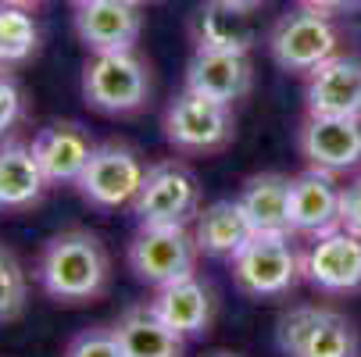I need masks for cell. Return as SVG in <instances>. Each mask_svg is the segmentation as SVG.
<instances>
[{
	"instance_id": "5bb4252c",
	"label": "cell",
	"mask_w": 361,
	"mask_h": 357,
	"mask_svg": "<svg viewBox=\"0 0 361 357\" xmlns=\"http://www.w3.org/2000/svg\"><path fill=\"white\" fill-rule=\"evenodd\" d=\"M75 32L93 54L108 50H136L143 32V15L133 0H93L86 8H75Z\"/></svg>"
},
{
	"instance_id": "2e32d148",
	"label": "cell",
	"mask_w": 361,
	"mask_h": 357,
	"mask_svg": "<svg viewBox=\"0 0 361 357\" xmlns=\"http://www.w3.org/2000/svg\"><path fill=\"white\" fill-rule=\"evenodd\" d=\"M307 115L361 118V58L336 54L307 75Z\"/></svg>"
},
{
	"instance_id": "7c38bea8",
	"label": "cell",
	"mask_w": 361,
	"mask_h": 357,
	"mask_svg": "<svg viewBox=\"0 0 361 357\" xmlns=\"http://www.w3.org/2000/svg\"><path fill=\"white\" fill-rule=\"evenodd\" d=\"M290 232L293 236H322L340 229V182L333 172L304 168L290 179Z\"/></svg>"
},
{
	"instance_id": "83f0119b",
	"label": "cell",
	"mask_w": 361,
	"mask_h": 357,
	"mask_svg": "<svg viewBox=\"0 0 361 357\" xmlns=\"http://www.w3.org/2000/svg\"><path fill=\"white\" fill-rule=\"evenodd\" d=\"M300 4L315 8V11H326V15H336V11H347L350 0H300Z\"/></svg>"
},
{
	"instance_id": "3957f363",
	"label": "cell",
	"mask_w": 361,
	"mask_h": 357,
	"mask_svg": "<svg viewBox=\"0 0 361 357\" xmlns=\"http://www.w3.org/2000/svg\"><path fill=\"white\" fill-rule=\"evenodd\" d=\"M150 68L136 50L93 54L82 68V96L100 115H136L150 100Z\"/></svg>"
},
{
	"instance_id": "f546056e",
	"label": "cell",
	"mask_w": 361,
	"mask_h": 357,
	"mask_svg": "<svg viewBox=\"0 0 361 357\" xmlns=\"http://www.w3.org/2000/svg\"><path fill=\"white\" fill-rule=\"evenodd\" d=\"M15 4H25V8H32V4H43V0H15Z\"/></svg>"
},
{
	"instance_id": "8fae6325",
	"label": "cell",
	"mask_w": 361,
	"mask_h": 357,
	"mask_svg": "<svg viewBox=\"0 0 361 357\" xmlns=\"http://www.w3.org/2000/svg\"><path fill=\"white\" fill-rule=\"evenodd\" d=\"M300 158L307 168H322L333 175L361 168V118L307 115L297 132Z\"/></svg>"
},
{
	"instance_id": "ffe728a7",
	"label": "cell",
	"mask_w": 361,
	"mask_h": 357,
	"mask_svg": "<svg viewBox=\"0 0 361 357\" xmlns=\"http://www.w3.org/2000/svg\"><path fill=\"white\" fill-rule=\"evenodd\" d=\"M254 11H240L226 0H208L193 15V43L197 50H229V54H250V46L257 43L254 29Z\"/></svg>"
},
{
	"instance_id": "8992f818",
	"label": "cell",
	"mask_w": 361,
	"mask_h": 357,
	"mask_svg": "<svg viewBox=\"0 0 361 357\" xmlns=\"http://www.w3.org/2000/svg\"><path fill=\"white\" fill-rule=\"evenodd\" d=\"M236 136L233 108L183 89L165 111V139L179 154H219Z\"/></svg>"
},
{
	"instance_id": "1f68e13d",
	"label": "cell",
	"mask_w": 361,
	"mask_h": 357,
	"mask_svg": "<svg viewBox=\"0 0 361 357\" xmlns=\"http://www.w3.org/2000/svg\"><path fill=\"white\" fill-rule=\"evenodd\" d=\"M72 4H75V8H86V4H93V0H72Z\"/></svg>"
},
{
	"instance_id": "5b68a950",
	"label": "cell",
	"mask_w": 361,
	"mask_h": 357,
	"mask_svg": "<svg viewBox=\"0 0 361 357\" xmlns=\"http://www.w3.org/2000/svg\"><path fill=\"white\" fill-rule=\"evenodd\" d=\"M269 54L290 75H312L319 65L340 54V29L333 25V15L300 4L272 25Z\"/></svg>"
},
{
	"instance_id": "4dcf8cb0",
	"label": "cell",
	"mask_w": 361,
	"mask_h": 357,
	"mask_svg": "<svg viewBox=\"0 0 361 357\" xmlns=\"http://www.w3.org/2000/svg\"><path fill=\"white\" fill-rule=\"evenodd\" d=\"M212 357H240V353H229V350H219V353H212Z\"/></svg>"
},
{
	"instance_id": "52a82bcc",
	"label": "cell",
	"mask_w": 361,
	"mask_h": 357,
	"mask_svg": "<svg viewBox=\"0 0 361 357\" xmlns=\"http://www.w3.org/2000/svg\"><path fill=\"white\" fill-rule=\"evenodd\" d=\"M197 239L186 225H140L129 239V268L147 286H169L197 272Z\"/></svg>"
},
{
	"instance_id": "277c9868",
	"label": "cell",
	"mask_w": 361,
	"mask_h": 357,
	"mask_svg": "<svg viewBox=\"0 0 361 357\" xmlns=\"http://www.w3.org/2000/svg\"><path fill=\"white\" fill-rule=\"evenodd\" d=\"M276 343L286 357H361L354 322L322 303H297L276 325Z\"/></svg>"
},
{
	"instance_id": "cb8c5ba5",
	"label": "cell",
	"mask_w": 361,
	"mask_h": 357,
	"mask_svg": "<svg viewBox=\"0 0 361 357\" xmlns=\"http://www.w3.org/2000/svg\"><path fill=\"white\" fill-rule=\"evenodd\" d=\"M25 303H29V275L15 258V250L0 243V322L22 318Z\"/></svg>"
},
{
	"instance_id": "f1b7e54d",
	"label": "cell",
	"mask_w": 361,
	"mask_h": 357,
	"mask_svg": "<svg viewBox=\"0 0 361 357\" xmlns=\"http://www.w3.org/2000/svg\"><path fill=\"white\" fill-rule=\"evenodd\" d=\"M226 4H233V8H240V11H257L265 0H226Z\"/></svg>"
},
{
	"instance_id": "ac0fdd59",
	"label": "cell",
	"mask_w": 361,
	"mask_h": 357,
	"mask_svg": "<svg viewBox=\"0 0 361 357\" xmlns=\"http://www.w3.org/2000/svg\"><path fill=\"white\" fill-rule=\"evenodd\" d=\"M111 329H115L126 357H183V350H186V336H179L154 311L150 300L126 308Z\"/></svg>"
},
{
	"instance_id": "7a4b0ae2",
	"label": "cell",
	"mask_w": 361,
	"mask_h": 357,
	"mask_svg": "<svg viewBox=\"0 0 361 357\" xmlns=\"http://www.w3.org/2000/svg\"><path fill=\"white\" fill-rule=\"evenodd\" d=\"M240 293L254 300H279L297 289L304 279L300 250L293 246V232H254L243 250L229 261Z\"/></svg>"
},
{
	"instance_id": "e0dca14e",
	"label": "cell",
	"mask_w": 361,
	"mask_h": 357,
	"mask_svg": "<svg viewBox=\"0 0 361 357\" xmlns=\"http://www.w3.org/2000/svg\"><path fill=\"white\" fill-rule=\"evenodd\" d=\"M150 303H154V311L186 339L208 336V329L215 322V293L197 275H186V279H176V282L161 286Z\"/></svg>"
},
{
	"instance_id": "44dd1931",
	"label": "cell",
	"mask_w": 361,
	"mask_h": 357,
	"mask_svg": "<svg viewBox=\"0 0 361 357\" xmlns=\"http://www.w3.org/2000/svg\"><path fill=\"white\" fill-rule=\"evenodd\" d=\"M250 236H254V229H250V222L240 208V200H215L208 208H200L197 218H193L197 250L208 253V258L233 261Z\"/></svg>"
},
{
	"instance_id": "30bf717a",
	"label": "cell",
	"mask_w": 361,
	"mask_h": 357,
	"mask_svg": "<svg viewBox=\"0 0 361 357\" xmlns=\"http://www.w3.org/2000/svg\"><path fill=\"white\" fill-rule=\"evenodd\" d=\"M304 282L329 296L361 293V236L347 229H333L322 236H312L300 250Z\"/></svg>"
},
{
	"instance_id": "d6a6232c",
	"label": "cell",
	"mask_w": 361,
	"mask_h": 357,
	"mask_svg": "<svg viewBox=\"0 0 361 357\" xmlns=\"http://www.w3.org/2000/svg\"><path fill=\"white\" fill-rule=\"evenodd\" d=\"M133 4H140V8H143V4H154V0H133Z\"/></svg>"
},
{
	"instance_id": "4fadbf2b",
	"label": "cell",
	"mask_w": 361,
	"mask_h": 357,
	"mask_svg": "<svg viewBox=\"0 0 361 357\" xmlns=\"http://www.w3.org/2000/svg\"><path fill=\"white\" fill-rule=\"evenodd\" d=\"M97 143L75 122H50L32 136V154L50 186H75L82 168L90 165Z\"/></svg>"
},
{
	"instance_id": "6da1fadb",
	"label": "cell",
	"mask_w": 361,
	"mask_h": 357,
	"mask_svg": "<svg viewBox=\"0 0 361 357\" xmlns=\"http://www.w3.org/2000/svg\"><path fill=\"white\" fill-rule=\"evenodd\" d=\"M36 282L54 303H93L108 293L111 253L97 232L65 229L43 243Z\"/></svg>"
},
{
	"instance_id": "9a60e30c",
	"label": "cell",
	"mask_w": 361,
	"mask_h": 357,
	"mask_svg": "<svg viewBox=\"0 0 361 357\" xmlns=\"http://www.w3.org/2000/svg\"><path fill=\"white\" fill-rule=\"evenodd\" d=\"M254 86V65L247 54H229V50H197L186 65V89L200 93L219 104H236Z\"/></svg>"
},
{
	"instance_id": "9c48e42d",
	"label": "cell",
	"mask_w": 361,
	"mask_h": 357,
	"mask_svg": "<svg viewBox=\"0 0 361 357\" xmlns=\"http://www.w3.org/2000/svg\"><path fill=\"white\" fill-rule=\"evenodd\" d=\"M143 175H147V165L140 161L136 150L129 143L111 139V143H100L93 150V158L82 168L75 189L82 193L86 203H93V208L115 211V208H126V203L136 200Z\"/></svg>"
},
{
	"instance_id": "7402d4cb",
	"label": "cell",
	"mask_w": 361,
	"mask_h": 357,
	"mask_svg": "<svg viewBox=\"0 0 361 357\" xmlns=\"http://www.w3.org/2000/svg\"><path fill=\"white\" fill-rule=\"evenodd\" d=\"M240 208L254 232H290V179L279 172L250 175L240 189Z\"/></svg>"
},
{
	"instance_id": "4316f807",
	"label": "cell",
	"mask_w": 361,
	"mask_h": 357,
	"mask_svg": "<svg viewBox=\"0 0 361 357\" xmlns=\"http://www.w3.org/2000/svg\"><path fill=\"white\" fill-rule=\"evenodd\" d=\"M340 229L361 236V175L340 186Z\"/></svg>"
},
{
	"instance_id": "ba28073f",
	"label": "cell",
	"mask_w": 361,
	"mask_h": 357,
	"mask_svg": "<svg viewBox=\"0 0 361 357\" xmlns=\"http://www.w3.org/2000/svg\"><path fill=\"white\" fill-rule=\"evenodd\" d=\"M140 225H190L200 211V179L183 161H158L133 200Z\"/></svg>"
},
{
	"instance_id": "603a6c76",
	"label": "cell",
	"mask_w": 361,
	"mask_h": 357,
	"mask_svg": "<svg viewBox=\"0 0 361 357\" xmlns=\"http://www.w3.org/2000/svg\"><path fill=\"white\" fill-rule=\"evenodd\" d=\"M39 50V22L32 8L0 0V68L29 65Z\"/></svg>"
},
{
	"instance_id": "484cf974",
	"label": "cell",
	"mask_w": 361,
	"mask_h": 357,
	"mask_svg": "<svg viewBox=\"0 0 361 357\" xmlns=\"http://www.w3.org/2000/svg\"><path fill=\"white\" fill-rule=\"evenodd\" d=\"M22 118H25V93L8 75V68H0V139H4Z\"/></svg>"
},
{
	"instance_id": "d6986e66",
	"label": "cell",
	"mask_w": 361,
	"mask_h": 357,
	"mask_svg": "<svg viewBox=\"0 0 361 357\" xmlns=\"http://www.w3.org/2000/svg\"><path fill=\"white\" fill-rule=\"evenodd\" d=\"M50 189L32 143L4 139L0 143V211H29Z\"/></svg>"
},
{
	"instance_id": "d4e9b609",
	"label": "cell",
	"mask_w": 361,
	"mask_h": 357,
	"mask_svg": "<svg viewBox=\"0 0 361 357\" xmlns=\"http://www.w3.org/2000/svg\"><path fill=\"white\" fill-rule=\"evenodd\" d=\"M65 357H126V350H122V343H118L115 329L97 325V329L79 332V336L68 343Z\"/></svg>"
}]
</instances>
